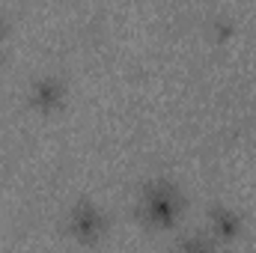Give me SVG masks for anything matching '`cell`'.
<instances>
[{
    "label": "cell",
    "instance_id": "obj_1",
    "mask_svg": "<svg viewBox=\"0 0 256 253\" xmlns=\"http://www.w3.org/2000/svg\"><path fill=\"white\" fill-rule=\"evenodd\" d=\"M140 208L149 220L167 224L179 214V190L173 185H149L143 190V206Z\"/></svg>",
    "mask_w": 256,
    "mask_h": 253
},
{
    "label": "cell",
    "instance_id": "obj_3",
    "mask_svg": "<svg viewBox=\"0 0 256 253\" xmlns=\"http://www.w3.org/2000/svg\"><path fill=\"white\" fill-rule=\"evenodd\" d=\"M33 96L39 98V102H57L60 98V84L51 78V80H39L36 86H33Z\"/></svg>",
    "mask_w": 256,
    "mask_h": 253
},
{
    "label": "cell",
    "instance_id": "obj_2",
    "mask_svg": "<svg viewBox=\"0 0 256 253\" xmlns=\"http://www.w3.org/2000/svg\"><path fill=\"white\" fill-rule=\"evenodd\" d=\"M72 224H74V230H78V236H84V238H92L98 230H102V224H104V218H102V212H96V208H86V206H78L74 212H72Z\"/></svg>",
    "mask_w": 256,
    "mask_h": 253
},
{
    "label": "cell",
    "instance_id": "obj_4",
    "mask_svg": "<svg viewBox=\"0 0 256 253\" xmlns=\"http://www.w3.org/2000/svg\"><path fill=\"white\" fill-rule=\"evenodd\" d=\"M176 253H206V250H202L200 244H182V248H179Z\"/></svg>",
    "mask_w": 256,
    "mask_h": 253
}]
</instances>
